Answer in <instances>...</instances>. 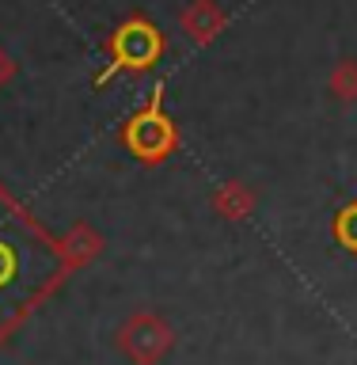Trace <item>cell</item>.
Segmentation results:
<instances>
[{
	"mask_svg": "<svg viewBox=\"0 0 357 365\" xmlns=\"http://www.w3.org/2000/svg\"><path fill=\"white\" fill-rule=\"evenodd\" d=\"M118 342H122V350L130 354L137 365H152V361L164 358L167 346H171V327L160 316H145L141 312V316H133L130 324L122 327Z\"/></svg>",
	"mask_w": 357,
	"mask_h": 365,
	"instance_id": "3957f363",
	"label": "cell"
},
{
	"mask_svg": "<svg viewBox=\"0 0 357 365\" xmlns=\"http://www.w3.org/2000/svg\"><path fill=\"white\" fill-rule=\"evenodd\" d=\"M335 236H338V244L346 251H357V202H350V205H342V210H338Z\"/></svg>",
	"mask_w": 357,
	"mask_h": 365,
	"instance_id": "277c9868",
	"label": "cell"
},
{
	"mask_svg": "<svg viewBox=\"0 0 357 365\" xmlns=\"http://www.w3.org/2000/svg\"><path fill=\"white\" fill-rule=\"evenodd\" d=\"M160 53H164V34H160V27L145 16H130L118 31H114L110 65L95 76V84L103 88L118 73H145V68H152L160 61Z\"/></svg>",
	"mask_w": 357,
	"mask_h": 365,
	"instance_id": "6da1fadb",
	"label": "cell"
},
{
	"mask_svg": "<svg viewBox=\"0 0 357 365\" xmlns=\"http://www.w3.org/2000/svg\"><path fill=\"white\" fill-rule=\"evenodd\" d=\"M8 76V61H4V53H0V80Z\"/></svg>",
	"mask_w": 357,
	"mask_h": 365,
	"instance_id": "5b68a950",
	"label": "cell"
},
{
	"mask_svg": "<svg viewBox=\"0 0 357 365\" xmlns=\"http://www.w3.org/2000/svg\"><path fill=\"white\" fill-rule=\"evenodd\" d=\"M122 141L137 160H148V164H160L179 148V130L164 114V88H156L148 107H141L122 125Z\"/></svg>",
	"mask_w": 357,
	"mask_h": 365,
	"instance_id": "7a4b0ae2",
	"label": "cell"
}]
</instances>
